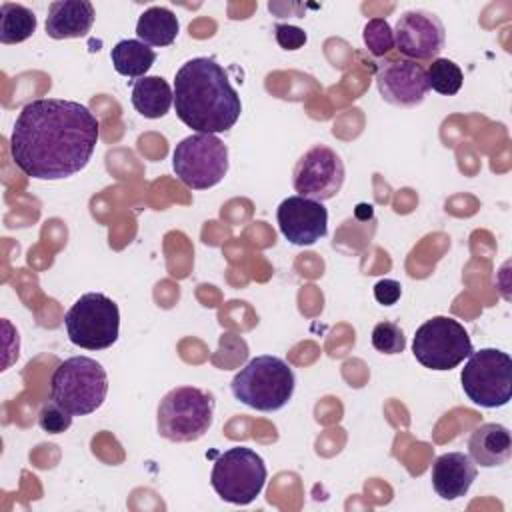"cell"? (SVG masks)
Listing matches in <instances>:
<instances>
[{
  "mask_svg": "<svg viewBox=\"0 0 512 512\" xmlns=\"http://www.w3.org/2000/svg\"><path fill=\"white\" fill-rule=\"evenodd\" d=\"M98 136V118L84 104L40 98L20 110L10 134V156L30 178L62 180L86 168Z\"/></svg>",
  "mask_w": 512,
  "mask_h": 512,
  "instance_id": "6da1fadb",
  "label": "cell"
},
{
  "mask_svg": "<svg viewBox=\"0 0 512 512\" xmlns=\"http://www.w3.org/2000/svg\"><path fill=\"white\" fill-rule=\"evenodd\" d=\"M174 108L188 128L200 134H218L238 122L242 102L226 70L216 60L198 56L176 72Z\"/></svg>",
  "mask_w": 512,
  "mask_h": 512,
  "instance_id": "7a4b0ae2",
  "label": "cell"
},
{
  "mask_svg": "<svg viewBox=\"0 0 512 512\" xmlns=\"http://www.w3.org/2000/svg\"><path fill=\"white\" fill-rule=\"evenodd\" d=\"M294 386L292 368L272 354L252 358L230 382L234 398L258 412L284 408L294 394Z\"/></svg>",
  "mask_w": 512,
  "mask_h": 512,
  "instance_id": "3957f363",
  "label": "cell"
},
{
  "mask_svg": "<svg viewBox=\"0 0 512 512\" xmlns=\"http://www.w3.org/2000/svg\"><path fill=\"white\" fill-rule=\"evenodd\" d=\"M108 374L100 362L88 356H72L60 362L50 380V398L72 416L96 412L106 400Z\"/></svg>",
  "mask_w": 512,
  "mask_h": 512,
  "instance_id": "277c9868",
  "label": "cell"
},
{
  "mask_svg": "<svg viewBox=\"0 0 512 512\" xmlns=\"http://www.w3.org/2000/svg\"><path fill=\"white\" fill-rule=\"evenodd\" d=\"M212 420V394L194 386L172 388L158 404V432L170 442H194L202 438L212 426Z\"/></svg>",
  "mask_w": 512,
  "mask_h": 512,
  "instance_id": "5b68a950",
  "label": "cell"
},
{
  "mask_svg": "<svg viewBox=\"0 0 512 512\" xmlns=\"http://www.w3.org/2000/svg\"><path fill=\"white\" fill-rule=\"evenodd\" d=\"M68 340L84 350H104L118 340L120 312L112 298L102 292L82 294L66 312Z\"/></svg>",
  "mask_w": 512,
  "mask_h": 512,
  "instance_id": "8992f818",
  "label": "cell"
},
{
  "mask_svg": "<svg viewBox=\"0 0 512 512\" xmlns=\"http://www.w3.org/2000/svg\"><path fill=\"white\" fill-rule=\"evenodd\" d=\"M266 476V464L258 452L246 446H232L214 460L210 484L224 502L246 506L262 492Z\"/></svg>",
  "mask_w": 512,
  "mask_h": 512,
  "instance_id": "52a82bcc",
  "label": "cell"
},
{
  "mask_svg": "<svg viewBox=\"0 0 512 512\" xmlns=\"http://www.w3.org/2000/svg\"><path fill=\"white\" fill-rule=\"evenodd\" d=\"M464 394L482 408H500L512 398V358L498 348L468 356L460 374Z\"/></svg>",
  "mask_w": 512,
  "mask_h": 512,
  "instance_id": "ba28073f",
  "label": "cell"
},
{
  "mask_svg": "<svg viewBox=\"0 0 512 512\" xmlns=\"http://www.w3.org/2000/svg\"><path fill=\"white\" fill-rule=\"evenodd\" d=\"M172 168L184 186L192 190L212 188L228 172V148L216 134L196 132L176 144Z\"/></svg>",
  "mask_w": 512,
  "mask_h": 512,
  "instance_id": "9c48e42d",
  "label": "cell"
},
{
  "mask_svg": "<svg viewBox=\"0 0 512 512\" xmlns=\"http://www.w3.org/2000/svg\"><path fill=\"white\" fill-rule=\"evenodd\" d=\"M412 352L424 368L452 370L474 350L466 328L458 320L450 316H434L416 330Z\"/></svg>",
  "mask_w": 512,
  "mask_h": 512,
  "instance_id": "30bf717a",
  "label": "cell"
},
{
  "mask_svg": "<svg viewBox=\"0 0 512 512\" xmlns=\"http://www.w3.org/2000/svg\"><path fill=\"white\" fill-rule=\"evenodd\" d=\"M344 162L328 146L318 144L300 156L294 166L292 184L298 196L318 202L334 198L344 184Z\"/></svg>",
  "mask_w": 512,
  "mask_h": 512,
  "instance_id": "8fae6325",
  "label": "cell"
},
{
  "mask_svg": "<svg viewBox=\"0 0 512 512\" xmlns=\"http://www.w3.org/2000/svg\"><path fill=\"white\" fill-rule=\"evenodd\" d=\"M392 32L398 52L414 62L436 58L446 42V32L440 18L426 10L404 12Z\"/></svg>",
  "mask_w": 512,
  "mask_h": 512,
  "instance_id": "7c38bea8",
  "label": "cell"
},
{
  "mask_svg": "<svg viewBox=\"0 0 512 512\" xmlns=\"http://www.w3.org/2000/svg\"><path fill=\"white\" fill-rule=\"evenodd\" d=\"M282 236L296 246H312L328 232V210L322 202L306 196H288L276 212Z\"/></svg>",
  "mask_w": 512,
  "mask_h": 512,
  "instance_id": "4fadbf2b",
  "label": "cell"
},
{
  "mask_svg": "<svg viewBox=\"0 0 512 512\" xmlns=\"http://www.w3.org/2000/svg\"><path fill=\"white\" fill-rule=\"evenodd\" d=\"M380 96L394 106H418L428 88L426 70L414 60H388L376 72Z\"/></svg>",
  "mask_w": 512,
  "mask_h": 512,
  "instance_id": "5bb4252c",
  "label": "cell"
},
{
  "mask_svg": "<svg viewBox=\"0 0 512 512\" xmlns=\"http://www.w3.org/2000/svg\"><path fill=\"white\" fill-rule=\"evenodd\" d=\"M476 464L464 452L440 454L432 464V488L442 500L462 498L476 480Z\"/></svg>",
  "mask_w": 512,
  "mask_h": 512,
  "instance_id": "9a60e30c",
  "label": "cell"
},
{
  "mask_svg": "<svg viewBox=\"0 0 512 512\" xmlns=\"http://www.w3.org/2000/svg\"><path fill=\"white\" fill-rule=\"evenodd\" d=\"M94 24V6L88 0H60L48 6L46 34L54 40L80 38Z\"/></svg>",
  "mask_w": 512,
  "mask_h": 512,
  "instance_id": "2e32d148",
  "label": "cell"
},
{
  "mask_svg": "<svg viewBox=\"0 0 512 512\" xmlns=\"http://www.w3.org/2000/svg\"><path fill=\"white\" fill-rule=\"evenodd\" d=\"M468 456L484 468L502 466L512 456V436L502 424L488 422L478 426L468 438Z\"/></svg>",
  "mask_w": 512,
  "mask_h": 512,
  "instance_id": "e0dca14e",
  "label": "cell"
},
{
  "mask_svg": "<svg viewBox=\"0 0 512 512\" xmlns=\"http://www.w3.org/2000/svg\"><path fill=\"white\" fill-rule=\"evenodd\" d=\"M174 102V90L160 76L138 78L132 86V106L144 118H162Z\"/></svg>",
  "mask_w": 512,
  "mask_h": 512,
  "instance_id": "ac0fdd59",
  "label": "cell"
},
{
  "mask_svg": "<svg viewBox=\"0 0 512 512\" xmlns=\"http://www.w3.org/2000/svg\"><path fill=\"white\" fill-rule=\"evenodd\" d=\"M180 24L172 10L152 6L142 12L136 22V36L148 46H170L178 36Z\"/></svg>",
  "mask_w": 512,
  "mask_h": 512,
  "instance_id": "d6986e66",
  "label": "cell"
},
{
  "mask_svg": "<svg viewBox=\"0 0 512 512\" xmlns=\"http://www.w3.org/2000/svg\"><path fill=\"white\" fill-rule=\"evenodd\" d=\"M112 66L126 78H144L156 60V52L140 40H120L110 50Z\"/></svg>",
  "mask_w": 512,
  "mask_h": 512,
  "instance_id": "ffe728a7",
  "label": "cell"
},
{
  "mask_svg": "<svg viewBox=\"0 0 512 512\" xmlns=\"http://www.w3.org/2000/svg\"><path fill=\"white\" fill-rule=\"evenodd\" d=\"M36 32V14L14 2H2L0 6V42L18 44L28 40Z\"/></svg>",
  "mask_w": 512,
  "mask_h": 512,
  "instance_id": "44dd1931",
  "label": "cell"
},
{
  "mask_svg": "<svg viewBox=\"0 0 512 512\" xmlns=\"http://www.w3.org/2000/svg\"><path fill=\"white\" fill-rule=\"evenodd\" d=\"M428 88L436 90L444 96H454L462 88V70L454 60L448 58H434L426 70Z\"/></svg>",
  "mask_w": 512,
  "mask_h": 512,
  "instance_id": "7402d4cb",
  "label": "cell"
},
{
  "mask_svg": "<svg viewBox=\"0 0 512 512\" xmlns=\"http://www.w3.org/2000/svg\"><path fill=\"white\" fill-rule=\"evenodd\" d=\"M364 44L372 56H384L394 48V32L384 18H370L362 32Z\"/></svg>",
  "mask_w": 512,
  "mask_h": 512,
  "instance_id": "603a6c76",
  "label": "cell"
},
{
  "mask_svg": "<svg viewBox=\"0 0 512 512\" xmlns=\"http://www.w3.org/2000/svg\"><path fill=\"white\" fill-rule=\"evenodd\" d=\"M372 346L382 354H400L406 348L404 332L394 322H380L372 330Z\"/></svg>",
  "mask_w": 512,
  "mask_h": 512,
  "instance_id": "cb8c5ba5",
  "label": "cell"
},
{
  "mask_svg": "<svg viewBox=\"0 0 512 512\" xmlns=\"http://www.w3.org/2000/svg\"><path fill=\"white\" fill-rule=\"evenodd\" d=\"M38 426L48 434L66 432L72 426V414L50 398L38 412Z\"/></svg>",
  "mask_w": 512,
  "mask_h": 512,
  "instance_id": "d4e9b609",
  "label": "cell"
},
{
  "mask_svg": "<svg viewBox=\"0 0 512 512\" xmlns=\"http://www.w3.org/2000/svg\"><path fill=\"white\" fill-rule=\"evenodd\" d=\"M274 36H276V42L280 44V48H284V50H298L308 40L306 32L300 26H292V24H276Z\"/></svg>",
  "mask_w": 512,
  "mask_h": 512,
  "instance_id": "484cf974",
  "label": "cell"
},
{
  "mask_svg": "<svg viewBox=\"0 0 512 512\" xmlns=\"http://www.w3.org/2000/svg\"><path fill=\"white\" fill-rule=\"evenodd\" d=\"M400 294H402L400 282L390 280V278H384V280L376 282V286H374V298H376V302L382 304V306H392V304H396L398 298H400Z\"/></svg>",
  "mask_w": 512,
  "mask_h": 512,
  "instance_id": "4316f807",
  "label": "cell"
}]
</instances>
